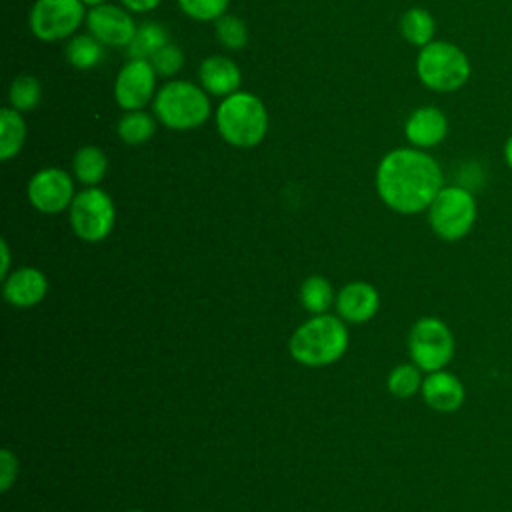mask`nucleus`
<instances>
[{
  "mask_svg": "<svg viewBox=\"0 0 512 512\" xmlns=\"http://www.w3.org/2000/svg\"><path fill=\"white\" fill-rule=\"evenodd\" d=\"M72 170L80 184L96 186L106 176L108 158L98 146L88 144V146H82L76 150V154L72 158Z\"/></svg>",
  "mask_w": 512,
  "mask_h": 512,
  "instance_id": "obj_18",
  "label": "nucleus"
},
{
  "mask_svg": "<svg viewBox=\"0 0 512 512\" xmlns=\"http://www.w3.org/2000/svg\"><path fill=\"white\" fill-rule=\"evenodd\" d=\"M86 14L82 0H36L30 8L28 26L38 40L58 42L72 38L86 22Z\"/></svg>",
  "mask_w": 512,
  "mask_h": 512,
  "instance_id": "obj_9",
  "label": "nucleus"
},
{
  "mask_svg": "<svg viewBox=\"0 0 512 512\" xmlns=\"http://www.w3.org/2000/svg\"><path fill=\"white\" fill-rule=\"evenodd\" d=\"M216 38L224 48L240 50L248 42L246 24L234 14H224L216 20Z\"/></svg>",
  "mask_w": 512,
  "mask_h": 512,
  "instance_id": "obj_27",
  "label": "nucleus"
},
{
  "mask_svg": "<svg viewBox=\"0 0 512 512\" xmlns=\"http://www.w3.org/2000/svg\"><path fill=\"white\" fill-rule=\"evenodd\" d=\"M160 2H162V0H120V4H122L126 10L134 12V14L150 12V10H154Z\"/></svg>",
  "mask_w": 512,
  "mask_h": 512,
  "instance_id": "obj_31",
  "label": "nucleus"
},
{
  "mask_svg": "<svg viewBox=\"0 0 512 512\" xmlns=\"http://www.w3.org/2000/svg\"><path fill=\"white\" fill-rule=\"evenodd\" d=\"M64 56L72 68L90 70L96 64H100L104 56V48L92 34H74L66 42Z\"/></svg>",
  "mask_w": 512,
  "mask_h": 512,
  "instance_id": "obj_22",
  "label": "nucleus"
},
{
  "mask_svg": "<svg viewBox=\"0 0 512 512\" xmlns=\"http://www.w3.org/2000/svg\"><path fill=\"white\" fill-rule=\"evenodd\" d=\"M156 76L152 62L146 58H128L114 80V100L124 110H144L156 96Z\"/></svg>",
  "mask_w": 512,
  "mask_h": 512,
  "instance_id": "obj_10",
  "label": "nucleus"
},
{
  "mask_svg": "<svg viewBox=\"0 0 512 512\" xmlns=\"http://www.w3.org/2000/svg\"><path fill=\"white\" fill-rule=\"evenodd\" d=\"M26 140V122L22 112L12 106L0 110V160L8 162L14 158Z\"/></svg>",
  "mask_w": 512,
  "mask_h": 512,
  "instance_id": "obj_19",
  "label": "nucleus"
},
{
  "mask_svg": "<svg viewBox=\"0 0 512 512\" xmlns=\"http://www.w3.org/2000/svg\"><path fill=\"white\" fill-rule=\"evenodd\" d=\"M214 120L222 140L234 148H254L268 132V112L264 102L246 90L222 98Z\"/></svg>",
  "mask_w": 512,
  "mask_h": 512,
  "instance_id": "obj_3",
  "label": "nucleus"
},
{
  "mask_svg": "<svg viewBox=\"0 0 512 512\" xmlns=\"http://www.w3.org/2000/svg\"><path fill=\"white\" fill-rule=\"evenodd\" d=\"M86 6L94 8V6H100V4H106V0H82Z\"/></svg>",
  "mask_w": 512,
  "mask_h": 512,
  "instance_id": "obj_34",
  "label": "nucleus"
},
{
  "mask_svg": "<svg viewBox=\"0 0 512 512\" xmlns=\"http://www.w3.org/2000/svg\"><path fill=\"white\" fill-rule=\"evenodd\" d=\"M474 194L464 186H442L428 206V224L442 240L464 238L476 222Z\"/></svg>",
  "mask_w": 512,
  "mask_h": 512,
  "instance_id": "obj_6",
  "label": "nucleus"
},
{
  "mask_svg": "<svg viewBox=\"0 0 512 512\" xmlns=\"http://www.w3.org/2000/svg\"><path fill=\"white\" fill-rule=\"evenodd\" d=\"M444 186L440 164L420 148L390 150L376 168V192L394 212L418 214L428 210Z\"/></svg>",
  "mask_w": 512,
  "mask_h": 512,
  "instance_id": "obj_1",
  "label": "nucleus"
},
{
  "mask_svg": "<svg viewBox=\"0 0 512 512\" xmlns=\"http://www.w3.org/2000/svg\"><path fill=\"white\" fill-rule=\"evenodd\" d=\"M168 42L170 40L164 26H160L158 22H144L138 26L132 42L128 44V56L150 60Z\"/></svg>",
  "mask_w": 512,
  "mask_h": 512,
  "instance_id": "obj_24",
  "label": "nucleus"
},
{
  "mask_svg": "<svg viewBox=\"0 0 512 512\" xmlns=\"http://www.w3.org/2000/svg\"><path fill=\"white\" fill-rule=\"evenodd\" d=\"M16 474H18V460L16 456L4 448L0 450V490L2 492H8L12 482L16 480Z\"/></svg>",
  "mask_w": 512,
  "mask_h": 512,
  "instance_id": "obj_30",
  "label": "nucleus"
},
{
  "mask_svg": "<svg viewBox=\"0 0 512 512\" xmlns=\"http://www.w3.org/2000/svg\"><path fill=\"white\" fill-rule=\"evenodd\" d=\"M130 512H144V510H130Z\"/></svg>",
  "mask_w": 512,
  "mask_h": 512,
  "instance_id": "obj_35",
  "label": "nucleus"
},
{
  "mask_svg": "<svg viewBox=\"0 0 512 512\" xmlns=\"http://www.w3.org/2000/svg\"><path fill=\"white\" fill-rule=\"evenodd\" d=\"M198 80H200V86L208 94L226 98L240 90L242 72L232 58L214 54V56H208L202 60V64L198 68Z\"/></svg>",
  "mask_w": 512,
  "mask_h": 512,
  "instance_id": "obj_16",
  "label": "nucleus"
},
{
  "mask_svg": "<svg viewBox=\"0 0 512 512\" xmlns=\"http://www.w3.org/2000/svg\"><path fill=\"white\" fill-rule=\"evenodd\" d=\"M504 160H506V164L512 168V134L508 136V140H506V144H504Z\"/></svg>",
  "mask_w": 512,
  "mask_h": 512,
  "instance_id": "obj_33",
  "label": "nucleus"
},
{
  "mask_svg": "<svg viewBox=\"0 0 512 512\" xmlns=\"http://www.w3.org/2000/svg\"><path fill=\"white\" fill-rule=\"evenodd\" d=\"M156 120L158 118L146 110L124 112L116 124V134L124 144L140 146L154 136Z\"/></svg>",
  "mask_w": 512,
  "mask_h": 512,
  "instance_id": "obj_20",
  "label": "nucleus"
},
{
  "mask_svg": "<svg viewBox=\"0 0 512 512\" xmlns=\"http://www.w3.org/2000/svg\"><path fill=\"white\" fill-rule=\"evenodd\" d=\"M42 98V86L36 76L22 74L16 76L8 88V102L18 112H28L38 106Z\"/></svg>",
  "mask_w": 512,
  "mask_h": 512,
  "instance_id": "obj_25",
  "label": "nucleus"
},
{
  "mask_svg": "<svg viewBox=\"0 0 512 512\" xmlns=\"http://www.w3.org/2000/svg\"><path fill=\"white\" fill-rule=\"evenodd\" d=\"M434 32H436V22L426 8H420V6L408 8L400 18L402 38L416 48L430 44L434 40Z\"/></svg>",
  "mask_w": 512,
  "mask_h": 512,
  "instance_id": "obj_21",
  "label": "nucleus"
},
{
  "mask_svg": "<svg viewBox=\"0 0 512 512\" xmlns=\"http://www.w3.org/2000/svg\"><path fill=\"white\" fill-rule=\"evenodd\" d=\"M454 348V334L440 318L424 316L412 324L408 334V352L420 370H444V366L454 358Z\"/></svg>",
  "mask_w": 512,
  "mask_h": 512,
  "instance_id": "obj_7",
  "label": "nucleus"
},
{
  "mask_svg": "<svg viewBox=\"0 0 512 512\" xmlns=\"http://www.w3.org/2000/svg\"><path fill=\"white\" fill-rule=\"evenodd\" d=\"M448 134V118L436 106H420L404 122L406 140L420 150L438 146Z\"/></svg>",
  "mask_w": 512,
  "mask_h": 512,
  "instance_id": "obj_13",
  "label": "nucleus"
},
{
  "mask_svg": "<svg viewBox=\"0 0 512 512\" xmlns=\"http://www.w3.org/2000/svg\"><path fill=\"white\" fill-rule=\"evenodd\" d=\"M348 348V328L332 314H314L290 336L288 350L298 364L320 368L334 364Z\"/></svg>",
  "mask_w": 512,
  "mask_h": 512,
  "instance_id": "obj_2",
  "label": "nucleus"
},
{
  "mask_svg": "<svg viewBox=\"0 0 512 512\" xmlns=\"http://www.w3.org/2000/svg\"><path fill=\"white\" fill-rule=\"evenodd\" d=\"M86 28L102 46L110 48H128L138 30L130 10L108 2L88 10Z\"/></svg>",
  "mask_w": 512,
  "mask_h": 512,
  "instance_id": "obj_12",
  "label": "nucleus"
},
{
  "mask_svg": "<svg viewBox=\"0 0 512 512\" xmlns=\"http://www.w3.org/2000/svg\"><path fill=\"white\" fill-rule=\"evenodd\" d=\"M152 112L162 126L186 132L202 126L210 118L212 104L202 86L188 80H168L158 88L152 100Z\"/></svg>",
  "mask_w": 512,
  "mask_h": 512,
  "instance_id": "obj_4",
  "label": "nucleus"
},
{
  "mask_svg": "<svg viewBox=\"0 0 512 512\" xmlns=\"http://www.w3.org/2000/svg\"><path fill=\"white\" fill-rule=\"evenodd\" d=\"M0 254H2V266H0V276L6 278L8 276V266H10V250L6 240L0 242Z\"/></svg>",
  "mask_w": 512,
  "mask_h": 512,
  "instance_id": "obj_32",
  "label": "nucleus"
},
{
  "mask_svg": "<svg viewBox=\"0 0 512 512\" xmlns=\"http://www.w3.org/2000/svg\"><path fill=\"white\" fill-rule=\"evenodd\" d=\"M68 212L74 234L84 242H100L114 228V202L110 194L98 186H86L80 190L74 196Z\"/></svg>",
  "mask_w": 512,
  "mask_h": 512,
  "instance_id": "obj_8",
  "label": "nucleus"
},
{
  "mask_svg": "<svg viewBox=\"0 0 512 512\" xmlns=\"http://www.w3.org/2000/svg\"><path fill=\"white\" fill-rule=\"evenodd\" d=\"M150 62L160 76H174L184 66V52L176 44L168 42L150 58Z\"/></svg>",
  "mask_w": 512,
  "mask_h": 512,
  "instance_id": "obj_29",
  "label": "nucleus"
},
{
  "mask_svg": "<svg viewBox=\"0 0 512 512\" xmlns=\"http://www.w3.org/2000/svg\"><path fill=\"white\" fill-rule=\"evenodd\" d=\"M48 278L34 266H22L4 278V298L16 308H30L44 300Z\"/></svg>",
  "mask_w": 512,
  "mask_h": 512,
  "instance_id": "obj_14",
  "label": "nucleus"
},
{
  "mask_svg": "<svg viewBox=\"0 0 512 512\" xmlns=\"http://www.w3.org/2000/svg\"><path fill=\"white\" fill-rule=\"evenodd\" d=\"M472 74L466 52L446 40H432L416 56V76L432 92H456Z\"/></svg>",
  "mask_w": 512,
  "mask_h": 512,
  "instance_id": "obj_5",
  "label": "nucleus"
},
{
  "mask_svg": "<svg viewBox=\"0 0 512 512\" xmlns=\"http://www.w3.org/2000/svg\"><path fill=\"white\" fill-rule=\"evenodd\" d=\"M28 202L42 214H60L74 200V180L62 168H42L28 180Z\"/></svg>",
  "mask_w": 512,
  "mask_h": 512,
  "instance_id": "obj_11",
  "label": "nucleus"
},
{
  "mask_svg": "<svg viewBox=\"0 0 512 512\" xmlns=\"http://www.w3.org/2000/svg\"><path fill=\"white\" fill-rule=\"evenodd\" d=\"M230 0H178L180 10L198 22H210L218 20L226 14Z\"/></svg>",
  "mask_w": 512,
  "mask_h": 512,
  "instance_id": "obj_28",
  "label": "nucleus"
},
{
  "mask_svg": "<svg viewBox=\"0 0 512 512\" xmlns=\"http://www.w3.org/2000/svg\"><path fill=\"white\" fill-rule=\"evenodd\" d=\"M336 302L334 288L324 276H308L300 286V304L314 314H326Z\"/></svg>",
  "mask_w": 512,
  "mask_h": 512,
  "instance_id": "obj_23",
  "label": "nucleus"
},
{
  "mask_svg": "<svg viewBox=\"0 0 512 512\" xmlns=\"http://www.w3.org/2000/svg\"><path fill=\"white\" fill-rule=\"evenodd\" d=\"M420 392L424 402L436 412H456L464 402V384L446 370L428 372Z\"/></svg>",
  "mask_w": 512,
  "mask_h": 512,
  "instance_id": "obj_17",
  "label": "nucleus"
},
{
  "mask_svg": "<svg viewBox=\"0 0 512 512\" xmlns=\"http://www.w3.org/2000/svg\"><path fill=\"white\" fill-rule=\"evenodd\" d=\"M422 370L412 362V364H398L396 368H392V372L388 374L386 386L388 392L396 398H410L414 396L420 388H422Z\"/></svg>",
  "mask_w": 512,
  "mask_h": 512,
  "instance_id": "obj_26",
  "label": "nucleus"
},
{
  "mask_svg": "<svg viewBox=\"0 0 512 512\" xmlns=\"http://www.w3.org/2000/svg\"><path fill=\"white\" fill-rule=\"evenodd\" d=\"M380 308V296L376 288L368 282L354 280L348 282L336 296V310L340 318L360 324L370 320Z\"/></svg>",
  "mask_w": 512,
  "mask_h": 512,
  "instance_id": "obj_15",
  "label": "nucleus"
}]
</instances>
